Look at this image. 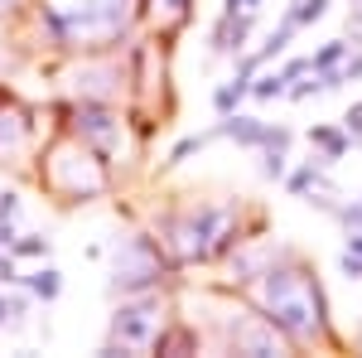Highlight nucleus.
<instances>
[{"instance_id": "f257e3e1", "label": "nucleus", "mask_w": 362, "mask_h": 358, "mask_svg": "<svg viewBox=\"0 0 362 358\" xmlns=\"http://www.w3.org/2000/svg\"><path fill=\"white\" fill-rule=\"evenodd\" d=\"M261 301L266 315L285 339L295 344H314L324 334V296L300 267H271L261 272Z\"/></svg>"}, {"instance_id": "f03ea898", "label": "nucleus", "mask_w": 362, "mask_h": 358, "mask_svg": "<svg viewBox=\"0 0 362 358\" xmlns=\"http://www.w3.org/2000/svg\"><path fill=\"white\" fill-rule=\"evenodd\" d=\"M131 10H136V0H83V5H73V10H49L44 20H49L58 44H73L78 34H83V39L121 34L126 20H131Z\"/></svg>"}, {"instance_id": "7ed1b4c3", "label": "nucleus", "mask_w": 362, "mask_h": 358, "mask_svg": "<svg viewBox=\"0 0 362 358\" xmlns=\"http://www.w3.org/2000/svg\"><path fill=\"white\" fill-rule=\"evenodd\" d=\"M227 208H208V203H198L189 213H179V218L165 223L169 242L174 252L184 257V262H203V257H213V252H223L232 237H227Z\"/></svg>"}, {"instance_id": "20e7f679", "label": "nucleus", "mask_w": 362, "mask_h": 358, "mask_svg": "<svg viewBox=\"0 0 362 358\" xmlns=\"http://www.w3.org/2000/svg\"><path fill=\"white\" fill-rule=\"evenodd\" d=\"M165 334V315H160V301H131L116 310L112 320V344H107V354L116 349H155V339Z\"/></svg>"}, {"instance_id": "39448f33", "label": "nucleus", "mask_w": 362, "mask_h": 358, "mask_svg": "<svg viewBox=\"0 0 362 358\" xmlns=\"http://www.w3.org/2000/svg\"><path fill=\"white\" fill-rule=\"evenodd\" d=\"M160 281V247L150 237H126L116 247V276H112V291L116 296H136L145 286Z\"/></svg>"}, {"instance_id": "423d86ee", "label": "nucleus", "mask_w": 362, "mask_h": 358, "mask_svg": "<svg viewBox=\"0 0 362 358\" xmlns=\"http://www.w3.org/2000/svg\"><path fill=\"white\" fill-rule=\"evenodd\" d=\"M223 136H232L237 145H266V136H271V126L261 121V116H242V111H232V116H223V126H218Z\"/></svg>"}, {"instance_id": "0eeeda50", "label": "nucleus", "mask_w": 362, "mask_h": 358, "mask_svg": "<svg viewBox=\"0 0 362 358\" xmlns=\"http://www.w3.org/2000/svg\"><path fill=\"white\" fill-rule=\"evenodd\" d=\"M78 131H83L97 150H112V140H116V121H112V111H102V107H83V116H78Z\"/></svg>"}, {"instance_id": "6e6552de", "label": "nucleus", "mask_w": 362, "mask_h": 358, "mask_svg": "<svg viewBox=\"0 0 362 358\" xmlns=\"http://www.w3.org/2000/svg\"><path fill=\"white\" fill-rule=\"evenodd\" d=\"M309 140L324 150V165L343 160V155H348V145H353V136H348V131H334V126H314V131H309Z\"/></svg>"}, {"instance_id": "1a4fd4ad", "label": "nucleus", "mask_w": 362, "mask_h": 358, "mask_svg": "<svg viewBox=\"0 0 362 358\" xmlns=\"http://www.w3.org/2000/svg\"><path fill=\"white\" fill-rule=\"evenodd\" d=\"M247 92H251V78H247V73H237L232 83H223L218 92H213V107L223 111V116H232V111L242 107V97H247Z\"/></svg>"}, {"instance_id": "9d476101", "label": "nucleus", "mask_w": 362, "mask_h": 358, "mask_svg": "<svg viewBox=\"0 0 362 358\" xmlns=\"http://www.w3.org/2000/svg\"><path fill=\"white\" fill-rule=\"evenodd\" d=\"M25 286L34 291V296H39V301H54L58 291H63V276H58L54 267H39L34 276H25Z\"/></svg>"}, {"instance_id": "9b49d317", "label": "nucleus", "mask_w": 362, "mask_h": 358, "mask_svg": "<svg viewBox=\"0 0 362 358\" xmlns=\"http://www.w3.org/2000/svg\"><path fill=\"white\" fill-rule=\"evenodd\" d=\"M285 83H290L285 73H261V78L251 83V97H256V102H276V97H285V92H290Z\"/></svg>"}, {"instance_id": "f8f14e48", "label": "nucleus", "mask_w": 362, "mask_h": 358, "mask_svg": "<svg viewBox=\"0 0 362 358\" xmlns=\"http://www.w3.org/2000/svg\"><path fill=\"white\" fill-rule=\"evenodd\" d=\"M290 15H295V25L305 29V25H314V20H324V15H329V0H295V5H290Z\"/></svg>"}, {"instance_id": "ddd939ff", "label": "nucleus", "mask_w": 362, "mask_h": 358, "mask_svg": "<svg viewBox=\"0 0 362 358\" xmlns=\"http://www.w3.org/2000/svg\"><path fill=\"white\" fill-rule=\"evenodd\" d=\"M348 54H353V44H348V39H334V44H324V49L314 54V68H338Z\"/></svg>"}, {"instance_id": "4468645a", "label": "nucleus", "mask_w": 362, "mask_h": 358, "mask_svg": "<svg viewBox=\"0 0 362 358\" xmlns=\"http://www.w3.org/2000/svg\"><path fill=\"white\" fill-rule=\"evenodd\" d=\"M213 136H223V131H208V136H189V140H179V145L169 150V165H184V160H189L194 150H203V145H208Z\"/></svg>"}, {"instance_id": "2eb2a0df", "label": "nucleus", "mask_w": 362, "mask_h": 358, "mask_svg": "<svg viewBox=\"0 0 362 358\" xmlns=\"http://www.w3.org/2000/svg\"><path fill=\"white\" fill-rule=\"evenodd\" d=\"M25 140V121L15 111H0V145H20Z\"/></svg>"}, {"instance_id": "dca6fc26", "label": "nucleus", "mask_w": 362, "mask_h": 358, "mask_svg": "<svg viewBox=\"0 0 362 358\" xmlns=\"http://www.w3.org/2000/svg\"><path fill=\"white\" fill-rule=\"evenodd\" d=\"M319 184H324V179H319V169H314V165H305V169H295V174H290V194H300V198L314 194Z\"/></svg>"}, {"instance_id": "f3484780", "label": "nucleus", "mask_w": 362, "mask_h": 358, "mask_svg": "<svg viewBox=\"0 0 362 358\" xmlns=\"http://www.w3.org/2000/svg\"><path fill=\"white\" fill-rule=\"evenodd\" d=\"M10 257H49V237H15Z\"/></svg>"}, {"instance_id": "a211bd4d", "label": "nucleus", "mask_w": 362, "mask_h": 358, "mask_svg": "<svg viewBox=\"0 0 362 358\" xmlns=\"http://www.w3.org/2000/svg\"><path fill=\"white\" fill-rule=\"evenodd\" d=\"M261 174H266V179H285V150H276V145H266V160H261Z\"/></svg>"}, {"instance_id": "6ab92c4d", "label": "nucleus", "mask_w": 362, "mask_h": 358, "mask_svg": "<svg viewBox=\"0 0 362 358\" xmlns=\"http://www.w3.org/2000/svg\"><path fill=\"white\" fill-rule=\"evenodd\" d=\"M338 272L348 276V281H362V257H358V252H348V247H343V257H338Z\"/></svg>"}, {"instance_id": "aec40b11", "label": "nucleus", "mask_w": 362, "mask_h": 358, "mask_svg": "<svg viewBox=\"0 0 362 358\" xmlns=\"http://www.w3.org/2000/svg\"><path fill=\"white\" fill-rule=\"evenodd\" d=\"M280 73H285L290 83H295V78H309V73H314V58H290V63H285Z\"/></svg>"}, {"instance_id": "412c9836", "label": "nucleus", "mask_w": 362, "mask_h": 358, "mask_svg": "<svg viewBox=\"0 0 362 358\" xmlns=\"http://www.w3.org/2000/svg\"><path fill=\"white\" fill-rule=\"evenodd\" d=\"M20 315H25V301H5L0 296V325H20Z\"/></svg>"}, {"instance_id": "4be33fe9", "label": "nucleus", "mask_w": 362, "mask_h": 358, "mask_svg": "<svg viewBox=\"0 0 362 358\" xmlns=\"http://www.w3.org/2000/svg\"><path fill=\"white\" fill-rule=\"evenodd\" d=\"M343 131H348L353 140H362V102H353V107H348V116H343Z\"/></svg>"}, {"instance_id": "5701e85b", "label": "nucleus", "mask_w": 362, "mask_h": 358, "mask_svg": "<svg viewBox=\"0 0 362 358\" xmlns=\"http://www.w3.org/2000/svg\"><path fill=\"white\" fill-rule=\"evenodd\" d=\"M15 213H20V198H15V194H0V218L15 223Z\"/></svg>"}, {"instance_id": "b1692460", "label": "nucleus", "mask_w": 362, "mask_h": 358, "mask_svg": "<svg viewBox=\"0 0 362 358\" xmlns=\"http://www.w3.org/2000/svg\"><path fill=\"white\" fill-rule=\"evenodd\" d=\"M15 281H25V276L15 272V262H10V257H0V286H15Z\"/></svg>"}, {"instance_id": "393cba45", "label": "nucleus", "mask_w": 362, "mask_h": 358, "mask_svg": "<svg viewBox=\"0 0 362 358\" xmlns=\"http://www.w3.org/2000/svg\"><path fill=\"white\" fill-rule=\"evenodd\" d=\"M10 242H15V228H10V223L0 218V247H10Z\"/></svg>"}, {"instance_id": "a878e982", "label": "nucleus", "mask_w": 362, "mask_h": 358, "mask_svg": "<svg viewBox=\"0 0 362 358\" xmlns=\"http://www.w3.org/2000/svg\"><path fill=\"white\" fill-rule=\"evenodd\" d=\"M169 5H174V10H179V20H184V15H189V0H169Z\"/></svg>"}, {"instance_id": "bb28decb", "label": "nucleus", "mask_w": 362, "mask_h": 358, "mask_svg": "<svg viewBox=\"0 0 362 358\" xmlns=\"http://www.w3.org/2000/svg\"><path fill=\"white\" fill-rule=\"evenodd\" d=\"M353 10H358V15H353V25L362 29V0H353Z\"/></svg>"}, {"instance_id": "cd10ccee", "label": "nucleus", "mask_w": 362, "mask_h": 358, "mask_svg": "<svg viewBox=\"0 0 362 358\" xmlns=\"http://www.w3.org/2000/svg\"><path fill=\"white\" fill-rule=\"evenodd\" d=\"M15 5H20V0H0V10H15Z\"/></svg>"}]
</instances>
